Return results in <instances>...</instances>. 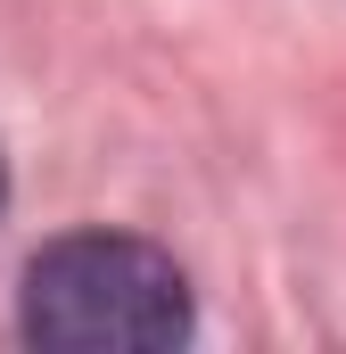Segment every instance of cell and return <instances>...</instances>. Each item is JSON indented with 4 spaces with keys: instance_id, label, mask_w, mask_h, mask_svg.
Wrapping results in <instances>:
<instances>
[{
    "instance_id": "obj_1",
    "label": "cell",
    "mask_w": 346,
    "mask_h": 354,
    "mask_svg": "<svg viewBox=\"0 0 346 354\" xmlns=\"http://www.w3.org/2000/svg\"><path fill=\"white\" fill-rule=\"evenodd\" d=\"M17 330L66 354H157L190 338V280L149 239L75 231L25 264Z\"/></svg>"
},
{
    "instance_id": "obj_2",
    "label": "cell",
    "mask_w": 346,
    "mask_h": 354,
    "mask_svg": "<svg viewBox=\"0 0 346 354\" xmlns=\"http://www.w3.org/2000/svg\"><path fill=\"white\" fill-rule=\"evenodd\" d=\"M0 206H8V157H0Z\"/></svg>"
}]
</instances>
